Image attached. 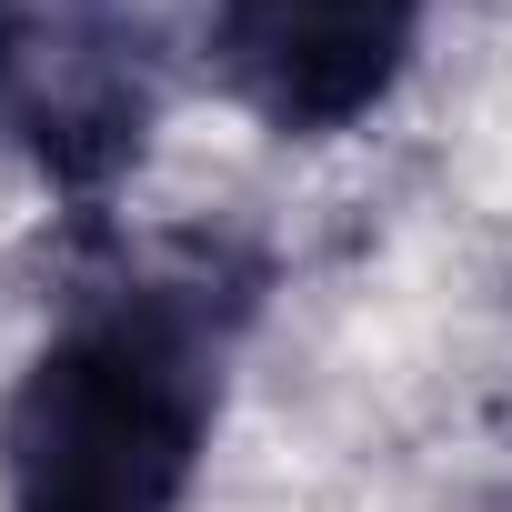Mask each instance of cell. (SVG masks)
Here are the masks:
<instances>
[{
  "label": "cell",
  "mask_w": 512,
  "mask_h": 512,
  "mask_svg": "<svg viewBox=\"0 0 512 512\" xmlns=\"http://www.w3.org/2000/svg\"><path fill=\"white\" fill-rule=\"evenodd\" d=\"M151 81L121 0H0V131L91 181L141 141Z\"/></svg>",
  "instance_id": "7a4b0ae2"
},
{
  "label": "cell",
  "mask_w": 512,
  "mask_h": 512,
  "mask_svg": "<svg viewBox=\"0 0 512 512\" xmlns=\"http://www.w3.org/2000/svg\"><path fill=\"white\" fill-rule=\"evenodd\" d=\"M211 432V332L191 302H111L41 342L0 412L21 512H181Z\"/></svg>",
  "instance_id": "6da1fadb"
}]
</instances>
